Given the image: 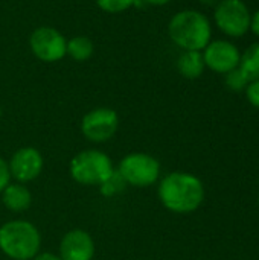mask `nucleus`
I'll return each instance as SVG.
<instances>
[{"mask_svg":"<svg viewBox=\"0 0 259 260\" xmlns=\"http://www.w3.org/2000/svg\"><path fill=\"white\" fill-rule=\"evenodd\" d=\"M171 41L182 50H203L212 40L209 18L195 9H183L174 14L168 23Z\"/></svg>","mask_w":259,"mask_h":260,"instance_id":"nucleus-2","label":"nucleus"},{"mask_svg":"<svg viewBox=\"0 0 259 260\" xmlns=\"http://www.w3.org/2000/svg\"><path fill=\"white\" fill-rule=\"evenodd\" d=\"M114 171L111 158L99 149H84L69 163L72 180L82 186H99Z\"/></svg>","mask_w":259,"mask_h":260,"instance_id":"nucleus-4","label":"nucleus"},{"mask_svg":"<svg viewBox=\"0 0 259 260\" xmlns=\"http://www.w3.org/2000/svg\"><path fill=\"white\" fill-rule=\"evenodd\" d=\"M95 251L92 235L82 229H73L61 238L58 256L61 260H93Z\"/></svg>","mask_w":259,"mask_h":260,"instance_id":"nucleus-11","label":"nucleus"},{"mask_svg":"<svg viewBox=\"0 0 259 260\" xmlns=\"http://www.w3.org/2000/svg\"><path fill=\"white\" fill-rule=\"evenodd\" d=\"M95 52V44L90 38L84 35H76L67 40V47H66V55L70 56L76 62H84L92 58Z\"/></svg>","mask_w":259,"mask_h":260,"instance_id":"nucleus-14","label":"nucleus"},{"mask_svg":"<svg viewBox=\"0 0 259 260\" xmlns=\"http://www.w3.org/2000/svg\"><path fill=\"white\" fill-rule=\"evenodd\" d=\"M0 195L5 209L11 213H23L32 204V193L23 183H9Z\"/></svg>","mask_w":259,"mask_h":260,"instance_id":"nucleus-12","label":"nucleus"},{"mask_svg":"<svg viewBox=\"0 0 259 260\" xmlns=\"http://www.w3.org/2000/svg\"><path fill=\"white\" fill-rule=\"evenodd\" d=\"M29 47L37 59L43 62H58L66 56L67 40L55 27L40 26L31 32Z\"/></svg>","mask_w":259,"mask_h":260,"instance_id":"nucleus-8","label":"nucleus"},{"mask_svg":"<svg viewBox=\"0 0 259 260\" xmlns=\"http://www.w3.org/2000/svg\"><path fill=\"white\" fill-rule=\"evenodd\" d=\"M41 248L38 229L26 219H12L0 227V251L11 260H32Z\"/></svg>","mask_w":259,"mask_h":260,"instance_id":"nucleus-3","label":"nucleus"},{"mask_svg":"<svg viewBox=\"0 0 259 260\" xmlns=\"http://www.w3.org/2000/svg\"><path fill=\"white\" fill-rule=\"evenodd\" d=\"M218 2H220V0H200V3L205 5V6H217Z\"/></svg>","mask_w":259,"mask_h":260,"instance_id":"nucleus-24","label":"nucleus"},{"mask_svg":"<svg viewBox=\"0 0 259 260\" xmlns=\"http://www.w3.org/2000/svg\"><path fill=\"white\" fill-rule=\"evenodd\" d=\"M119 116L113 108L98 107L85 113L81 119V133L92 143H105L116 134Z\"/></svg>","mask_w":259,"mask_h":260,"instance_id":"nucleus-7","label":"nucleus"},{"mask_svg":"<svg viewBox=\"0 0 259 260\" xmlns=\"http://www.w3.org/2000/svg\"><path fill=\"white\" fill-rule=\"evenodd\" d=\"M98 187H99V193H101L102 197H105V198H113V197L121 195V193L125 190L127 183L124 181V178L121 177V174L114 169V171L111 172V175H110L104 183H101Z\"/></svg>","mask_w":259,"mask_h":260,"instance_id":"nucleus-16","label":"nucleus"},{"mask_svg":"<svg viewBox=\"0 0 259 260\" xmlns=\"http://www.w3.org/2000/svg\"><path fill=\"white\" fill-rule=\"evenodd\" d=\"M2 114H3V113H2V108H0V120H2Z\"/></svg>","mask_w":259,"mask_h":260,"instance_id":"nucleus-25","label":"nucleus"},{"mask_svg":"<svg viewBox=\"0 0 259 260\" xmlns=\"http://www.w3.org/2000/svg\"><path fill=\"white\" fill-rule=\"evenodd\" d=\"M224 76H226V79H224L226 87H227L229 90H232V91H237V93H238V91H246L247 85L250 84L249 78L244 75V72H243L240 67L231 70V72L226 73Z\"/></svg>","mask_w":259,"mask_h":260,"instance_id":"nucleus-17","label":"nucleus"},{"mask_svg":"<svg viewBox=\"0 0 259 260\" xmlns=\"http://www.w3.org/2000/svg\"><path fill=\"white\" fill-rule=\"evenodd\" d=\"M142 2L148 3V5H153V6H163V5H166V3H169L172 0H142Z\"/></svg>","mask_w":259,"mask_h":260,"instance_id":"nucleus-23","label":"nucleus"},{"mask_svg":"<svg viewBox=\"0 0 259 260\" xmlns=\"http://www.w3.org/2000/svg\"><path fill=\"white\" fill-rule=\"evenodd\" d=\"M162 206L179 215L195 212L205 200V187L198 177L189 172H171L160 180L157 189Z\"/></svg>","mask_w":259,"mask_h":260,"instance_id":"nucleus-1","label":"nucleus"},{"mask_svg":"<svg viewBox=\"0 0 259 260\" xmlns=\"http://www.w3.org/2000/svg\"><path fill=\"white\" fill-rule=\"evenodd\" d=\"M43 166H44V158L41 152L34 146L18 148L8 160L11 178L23 184L37 180L43 171Z\"/></svg>","mask_w":259,"mask_h":260,"instance_id":"nucleus-9","label":"nucleus"},{"mask_svg":"<svg viewBox=\"0 0 259 260\" xmlns=\"http://www.w3.org/2000/svg\"><path fill=\"white\" fill-rule=\"evenodd\" d=\"M252 14L243 0H220L214 11L217 27L231 38L244 37L250 30Z\"/></svg>","mask_w":259,"mask_h":260,"instance_id":"nucleus-6","label":"nucleus"},{"mask_svg":"<svg viewBox=\"0 0 259 260\" xmlns=\"http://www.w3.org/2000/svg\"><path fill=\"white\" fill-rule=\"evenodd\" d=\"M137 0H96V5L99 9L108 14H121L128 11L131 6H134Z\"/></svg>","mask_w":259,"mask_h":260,"instance_id":"nucleus-18","label":"nucleus"},{"mask_svg":"<svg viewBox=\"0 0 259 260\" xmlns=\"http://www.w3.org/2000/svg\"><path fill=\"white\" fill-rule=\"evenodd\" d=\"M246 96H247V101L253 105L259 108V79L256 81H252L247 88H246Z\"/></svg>","mask_w":259,"mask_h":260,"instance_id":"nucleus-19","label":"nucleus"},{"mask_svg":"<svg viewBox=\"0 0 259 260\" xmlns=\"http://www.w3.org/2000/svg\"><path fill=\"white\" fill-rule=\"evenodd\" d=\"M11 174H9V168H8V161L0 157V193L5 190V187L11 183Z\"/></svg>","mask_w":259,"mask_h":260,"instance_id":"nucleus-20","label":"nucleus"},{"mask_svg":"<svg viewBox=\"0 0 259 260\" xmlns=\"http://www.w3.org/2000/svg\"><path fill=\"white\" fill-rule=\"evenodd\" d=\"M116 171L127 186L148 187L159 181L162 168L156 157L147 152H131L119 161Z\"/></svg>","mask_w":259,"mask_h":260,"instance_id":"nucleus-5","label":"nucleus"},{"mask_svg":"<svg viewBox=\"0 0 259 260\" xmlns=\"http://www.w3.org/2000/svg\"><path fill=\"white\" fill-rule=\"evenodd\" d=\"M244 75L249 78V81H256L259 79V43L250 44L243 53L238 66Z\"/></svg>","mask_w":259,"mask_h":260,"instance_id":"nucleus-15","label":"nucleus"},{"mask_svg":"<svg viewBox=\"0 0 259 260\" xmlns=\"http://www.w3.org/2000/svg\"><path fill=\"white\" fill-rule=\"evenodd\" d=\"M206 66L200 50H183L177 59V70L188 79H197L203 75Z\"/></svg>","mask_w":259,"mask_h":260,"instance_id":"nucleus-13","label":"nucleus"},{"mask_svg":"<svg viewBox=\"0 0 259 260\" xmlns=\"http://www.w3.org/2000/svg\"><path fill=\"white\" fill-rule=\"evenodd\" d=\"M205 66L220 75H226L231 70L240 66L241 52L240 49L229 40H215L211 41L203 50Z\"/></svg>","mask_w":259,"mask_h":260,"instance_id":"nucleus-10","label":"nucleus"},{"mask_svg":"<svg viewBox=\"0 0 259 260\" xmlns=\"http://www.w3.org/2000/svg\"><path fill=\"white\" fill-rule=\"evenodd\" d=\"M250 30L259 38V9L252 14V18H250Z\"/></svg>","mask_w":259,"mask_h":260,"instance_id":"nucleus-21","label":"nucleus"},{"mask_svg":"<svg viewBox=\"0 0 259 260\" xmlns=\"http://www.w3.org/2000/svg\"><path fill=\"white\" fill-rule=\"evenodd\" d=\"M32 260H61V257L58 254H53V253H49V251H44V253H38Z\"/></svg>","mask_w":259,"mask_h":260,"instance_id":"nucleus-22","label":"nucleus"}]
</instances>
